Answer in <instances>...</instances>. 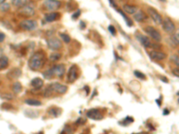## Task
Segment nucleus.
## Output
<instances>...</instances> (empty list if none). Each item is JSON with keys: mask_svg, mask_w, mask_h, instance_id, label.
Returning <instances> with one entry per match:
<instances>
[{"mask_svg": "<svg viewBox=\"0 0 179 134\" xmlns=\"http://www.w3.org/2000/svg\"><path fill=\"white\" fill-rule=\"evenodd\" d=\"M25 103L29 106H41V102L40 100L37 99H26Z\"/></svg>", "mask_w": 179, "mask_h": 134, "instance_id": "obj_24", "label": "nucleus"}, {"mask_svg": "<svg viewBox=\"0 0 179 134\" xmlns=\"http://www.w3.org/2000/svg\"><path fill=\"white\" fill-rule=\"evenodd\" d=\"M87 116L92 119V120H95V121H100V120H102L103 119V115L100 112V110L98 109H95V108H92V109H90L88 112H87Z\"/></svg>", "mask_w": 179, "mask_h": 134, "instance_id": "obj_11", "label": "nucleus"}, {"mask_svg": "<svg viewBox=\"0 0 179 134\" xmlns=\"http://www.w3.org/2000/svg\"><path fill=\"white\" fill-rule=\"evenodd\" d=\"M170 60H171V62H173V63L176 65V67H178V65H179V58H178V55H173L171 56Z\"/></svg>", "mask_w": 179, "mask_h": 134, "instance_id": "obj_31", "label": "nucleus"}, {"mask_svg": "<svg viewBox=\"0 0 179 134\" xmlns=\"http://www.w3.org/2000/svg\"><path fill=\"white\" fill-rule=\"evenodd\" d=\"M148 13H149L150 16L151 17V19L153 20V22H154L156 24H158V25L161 24L163 19H162L161 15H160L154 8L149 7V8H148Z\"/></svg>", "mask_w": 179, "mask_h": 134, "instance_id": "obj_10", "label": "nucleus"}, {"mask_svg": "<svg viewBox=\"0 0 179 134\" xmlns=\"http://www.w3.org/2000/svg\"><path fill=\"white\" fill-rule=\"evenodd\" d=\"M169 114V111H168L167 109H165V110H164V113H163V114H164V115H167V114Z\"/></svg>", "mask_w": 179, "mask_h": 134, "instance_id": "obj_43", "label": "nucleus"}, {"mask_svg": "<svg viewBox=\"0 0 179 134\" xmlns=\"http://www.w3.org/2000/svg\"><path fill=\"white\" fill-rule=\"evenodd\" d=\"M65 131H67V132H69V133H71V132H72V131H73V130H71V129H70V128H69V127H68V128H67V127H66V128H65V130H63V131H62V133H65Z\"/></svg>", "mask_w": 179, "mask_h": 134, "instance_id": "obj_40", "label": "nucleus"}, {"mask_svg": "<svg viewBox=\"0 0 179 134\" xmlns=\"http://www.w3.org/2000/svg\"><path fill=\"white\" fill-rule=\"evenodd\" d=\"M6 0H0V5H2L3 3H5Z\"/></svg>", "mask_w": 179, "mask_h": 134, "instance_id": "obj_45", "label": "nucleus"}, {"mask_svg": "<svg viewBox=\"0 0 179 134\" xmlns=\"http://www.w3.org/2000/svg\"><path fill=\"white\" fill-rule=\"evenodd\" d=\"M45 64V55L42 52H36L29 60V67L32 70H40Z\"/></svg>", "mask_w": 179, "mask_h": 134, "instance_id": "obj_1", "label": "nucleus"}, {"mask_svg": "<svg viewBox=\"0 0 179 134\" xmlns=\"http://www.w3.org/2000/svg\"><path fill=\"white\" fill-rule=\"evenodd\" d=\"M160 80L163 81L164 82H168V80H167L165 76H161V77H160Z\"/></svg>", "mask_w": 179, "mask_h": 134, "instance_id": "obj_42", "label": "nucleus"}, {"mask_svg": "<svg viewBox=\"0 0 179 134\" xmlns=\"http://www.w3.org/2000/svg\"><path fill=\"white\" fill-rule=\"evenodd\" d=\"M59 36H60L61 39H62L64 42H65V43H69V42L71 41V38H70V36H68V35L65 34V33H60Z\"/></svg>", "mask_w": 179, "mask_h": 134, "instance_id": "obj_30", "label": "nucleus"}, {"mask_svg": "<svg viewBox=\"0 0 179 134\" xmlns=\"http://www.w3.org/2000/svg\"><path fill=\"white\" fill-rule=\"evenodd\" d=\"M24 114L29 118H37L39 116V112L35 110H25Z\"/></svg>", "mask_w": 179, "mask_h": 134, "instance_id": "obj_23", "label": "nucleus"}, {"mask_svg": "<svg viewBox=\"0 0 179 134\" xmlns=\"http://www.w3.org/2000/svg\"><path fill=\"white\" fill-rule=\"evenodd\" d=\"M134 122V118L133 117H126V118H125V120H124V123L122 122L121 124H124V125H127V124H129V123H131V122Z\"/></svg>", "mask_w": 179, "mask_h": 134, "instance_id": "obj_33", "label": "nucleus"}, {"mask_svg": "<svg viewBox=\"0 0 179 134\" xmlns=\"http://www.w3.org/2000/svg\"><path fill=\"white\" fill-rule=\"evenodd\" d=\"M78 77V73H77V67L76 65H72L70 67V69L68 71V74H67V81L70 83L74 82L77 80Z\"/></svg>", "mask_w": 179, "mask_h": 134, "instance_id": "obj_12", "label": "nucleus"}, {"mask_svg": "<svg viewBox=\"0 0 179 134\" xmlns=\"http://www.w3.org/2000/svg\"><path fill=\"white\" fill-rule=\"evenodd\" d=\"M20 27L24 31H34L38 27V23L35 20H23L20 23Z\"/></svg>", "mask_w": 179, "mask_h": 134, "instance_id": "obj_3", "label": "nucleus"}, {"mask_svg": "<svg viewBox=\"0 0 179 134\" xmlns=\"http://www.w3.org/2000/svg\"><path fill=\"white\" fill-rule=\"evenodd\" d=\"M81 15V10H77V12H76V14H74L73 15V18L74 19H76V18H78L79 17V15Z\"/></svg>", "mask_w": 179, "mask_h": 134, "instance_id": "obj_39", "label": "nucleus"}, {"mask_svg": "<svg viewBox=\"0 0 179 134\" xmlns=\"http://www.w3.org/2000/svg\"><path fill=\"white\" fill-rule=\"evenodd\" d=\"M156 102H157L158 106H160V102H159V100H156Z\"/></svg>", "mask_w": 179, "mask_h": 134, "instance_id": "obj_46", "label": "nucleus"}, {"mask_svg": "<svg viewBox=\"0 0 179 134\" xmlns=\"http://www.w3.org/2000/svg\"><path fill=\"white\" fill-rule=\"evenodd\" d=\"M22 90H23V86H22V84H21L19 82L14 83V85H13V91H14L15 94L20 93V92L22 91Z\"/></svg>", "mask_w": 179, "mask_h": 134, "instance_id": "obj_25", "label": "nucleus"}, {"mask_svg": "<svg viewBox=\"0 0 179 134\" xmlns=\"http://www.w3.org/2000/svg\"><path fill=\"white\" fill-rule=\"evenodd\" d=\"M19 14L23 16H25V17H32L35 15V9L32 6H29L28 4L23 7H20L19 9Z\"/></svg>", "mask_w": 179, "mask_h": 134, "instance_id": "obj_7", "label": "nucleus"}, {"mask_svg": "<svg viewBox=\"0 0 179 134\" xmlns=\"http://www.w3.org/2000/svg\"><path fill=\"white\" fill-rule=\"evenodd\" d=\"M4 39H5V35L3 33L0 32V42H2Z\"/></svg>", "mask_w": 179, "mask_h": 134, "instance_id": "obj_41", "label": "nucleus"}, {"mask_svg": "<svg viewBox=\"0 0 179 134\" xmlns=\"http://www.w3.org/2000/svg\"><path fill=\"white\" fill-rule=\"evenodd\" d=\"M44 7L49 11H56L61 7V2L58 0H46L44 2Z\"/></svg>", "mask_w": 179, "mask_h": 134, "instance_id": "obj_8", "label": "nucleus"}, {"mask_svg": "<svg viewBox=\"0 0 179 134\" xmlns=\"http://www.w3.org/2000/svg\"><path fill=\"white\" fill-rule=\"evenodd\" d=\"M109 32H110L113 36H116L117 31H116V28H115L113 25H109Z\"/></svg>", "mask_w": 179, "mask_h": 134, "instance_id": "obj_34", "label": "nucleus"}, {"mask_svg": "<svg viewBox=\"0 0 179 134\" xmlns=\"http://www.w3.org/2000/svg\"><path fill=\"white\" fill-rule=\"evenodd\" d=\"M9 64V60L7 56H1L0 57V70H3L7 68Z\"/></svg>", "mask_w": 179, "mask_h": 134, "instance_id": "obj_22", "label": "nucleus"}, {"mask_svg": "<svg viewBox=\"0 0 179 134\" xmlns=\"http://www.w3.org/2000/svg\"><path fill=\"white\" fill-rule=\"evenodd\" d=\"M30 0H12V4L15 7H23L24 6H26L27 4H29Z\"/></svg>", "mask_w": 179, "mask_h": 134, "instance_id": "obj_20", "label": "nucleus"}, {"mask_svg": "<svg viewBox=\"0 0 179 134\" xmlns=\"http://www.w3.org/2000/svg\"><path fill=\"white\" fill-rule=\"evenodd\" d=\"M58 18H59V14L56 13V12H52V13L47 14L45 15V21L47 23H52V22L57 20Z\"/></svg>", "mask_w": 179, "mask_h": 134, "instance_id": "obj_17", "label": "nucleus"}, {"mask_svg": "<svg viewBox=\"0 0 179 134\" xmlns=\"http://www.w3.org/2000/svg\"><path fill=\"white\" fill-rule=\"evenodd\" d=\"M134 76L138 79H141V80H146V76L145 74H143L142 73L139 72V71H135L134 72Z\"/></svg>", "mask_w": 179, "mask_h": 134, "instance_id": "obj_32", "label": "nucleus"}, {"mask_svg": "<svg viewBox=\"0 0 179 134\" xmlns=\"http://www.w3.org/2000/svg\"><path fill=\"white\" fill-rule=\"evenodd\" d=\"M138 11V7L135 6H130V5H125L123 7V12L126 13L128 15H134L135 12Z\"/></svg>", "mask_w": 179, "mask_h": 134, "instance_id": "obj_16", "label": "nucleus"}, {"mask_svg": "<svg viewBox=\"0 0 179 134\" xmlns=\"http://www.w3.org/2000/svg\"><path fill=\"white\" fill-rule=\"evenodd\" d=\"M47 44L49 49L53 50V51H57L59 49L62 48V42L59 39L56 38V37H52L49 38L47 40Z\"/></svg>", "mask_w": 179, "mask_h": 134, "instance_id": "obj_2", "label": "nucleus"}, {"mask_svg": "<svg viewBox=\"0 0 179 134\" xmlns=\"http://www.w3.org/2000/svg\"><path fill=\"white\" fill-rule=\"evenodd\" d=\"M136 38L144 47H150L151 42H150V39L147 38V36H144L142 34H136Z\"/></svg>", "mask_w": 179, "mask_h": 134, "instance_id": "obj_13", "label": "nucleus"}, {"mask_svg": "<svg viewBox=\"0 0 179 134\" xmlns=\"http://www.w3.org/2000/svg\"><path fill=\"white\" fill-rule=\"evenodd\" d=\"M118 13H119V14L124 17V19H125V23H126V24H127L129 27H131V26L133 25V22H132V21H131V20H130V19H129V18L125 15V13H124L123 11H121L120 9H118Z\"/></svg>", "mask_w": 179, "mask_h": 134, "instance_id": "obj_27", "label": "nucleus"}, {"mask_svg": "<svg viewBox=\"0 0 179 134\" xmlns=\"http://www.w3.org/2000/svg\"><path fill=\"white\" fill-rule=\"evenodd\" d=\"M9 9V5L8 4H4L3 3V5L0 7V10L1 11H4V12H6L7 10H8Z\"/></svg>", "mask_w": 179, "mask_h": 134, "instance_id": "obj_35", "label": "nucleus"}, {"mask_svg": "<svg viewBox=\"0 0 179 134\" xmlns=\"http://www.w3.org/2000/svg\"><path fill=\"white\" fill-rule=\"evenodd\" d=\"M173 74H174L175 76H176V77L179 76V70H178V67H176V68H175V69L173 70Z\"/></svg>", "mask_w": 179, "mask_h": 134, "instance_id": "obj_37", "label": "nucleus"}, {"mask_svg": "<svg viewBox=\"0 0 179 134\" xmlns=\"http://www.w3.org/2000/svg\"><path fill=\"white\" fill-rule=\"evenodd\" d=\"M150 56L151 59L157 60V61L164 60V59L167 57L166 54H164V53H162V52H159V51H156V50H155V51H151V52L150 53Z\"/></svg>", "mask_w": 179, "mask_h": 134, "instance_id": "obj_14", "label": "nucleus"}, {"mask_svg": "<svg viewBox=\"0 0 179 134\" xmlns=\"http://www.w3.org/2000/svg\"><path fill=\"white\" fill-rule=\"evenodd\" d=\"M144 31L152 39H154L156 42H159V41H161V35H160V33L156 30V29H154L153 27H151V26H147L146 28H144Z\"/></svg>", "mask_w": 179, "mask_h": 134, "instance_id": "obj_4", "label": "nucleus"}, {"mask_svg": "<svg viewBox=\"0 0 179 134\" xmlns=\"http://www.w3.org/2000/svg\"><path fill=\"white\" fill-rule=\"evenodd\" d=\"M60 58H61V54H59V53H53L49 55V60L52 62L58 61Z\"/></svg>", "mask_w": 179, "mask_h": 134, "instance_id": "obj_28", "label": "nucleus"}, {"mask_svg": "<svg viewBox=\"0 0 179 134\" xmlns=\"http://www.w3.org/2000/svg\"><path fill=\"white\" fill-rule=\"evenodd\" d=\"M2 98L5 99H8V100L13 99V96L11 94H4V95H2Z\"/></svg>", "mask_w": 179, "mask_h": 134, "instance_id": "obj_36", "label": "nucleus"}, {"mask_svg": "<svg viewBox=\"0 0 179 134\" xmlns=\"http://www.w3.org/2000/svg\"><path fill=\"white\" fill-rule=\"evenodd\" d=\"M48 114L53 117H58L62 114V109L58 107H52L48 110Z\"/></svg>", "mask_w": 179, "mask_h": 134, "instance_id": "obj_21", "label": "nucleus"}, {"mask_svg": "<svg viewBox=\"0 0 179 134\" xmlns=\"http://www.w3.org/2000/svg\"><path fill=\"white\" fill-rule=\"evenodd\" d=\"M21 75H22V70L20 68H14L7 74L9 79H17Z\"/></svg>", "mask_w": 179, "mask_h": 134, "instance_id": "obj_15", "label": "nucleus"}, {"mask_svg": "<svg viewBox=\"0 0 179 134\" xmlns=\"http://www.w3.org/2000/svg\"><path fill=\"white\" fill-rule=\"evenodd\" d=\"M171 42L173 43V45L175 47H177L178 44H179V34L178 33H174L172 36H171V39H170Z\"/></svg>", "mask_w": 179, "mask_h": 134, "instance_id": "obj_26", "label": "nucleus"}, {"mask_svg": "<svg viewBox=\"0 0 179 134\" xmlns=\"http://www.w3.org/2000/svg\"><path fill=\"white\" fill-rule=\"evenodd\" d=\"M43 83H44V82H43V80L40 79V78H34V79L31 82L32 86L34 89H36V90H39V89L42 88Z\"/></svg>", "mask_w": 179, "mask_h": 134, "instance_id": "obj_18", "label": "nucleus"}, {"mask_svg": "<svg viewBox=\"0 0 179 134\" xmlns=\"http://www.w3.org/2000/svg\"><path fill=\"white\" fill-rule=\"evenodd\" d=\"M43 77H44L46 80H50V79H52V78L54 77V75H53V73H52L51 69H48V70L45 71V72L43 73Z\"/></svg>", "mask_w": 179, "mask_h": 134, "instance_id": "obj_29", "label": "nucleus"}, {"mask_svg": "<svg viewBox=\"0 0 179 134\" xmlns=\"http://www.w3.org/2000/svg\"><path fill=\"white\" fill-rule=\"evenodd\" d=\"M85 122H86V120L84 118H79V120L77 121L78 124H82V123H85Z\"/></svg>", "mask_w": 179, "mask_h": 134, "instance_id": "obj_38", "label": "nucleus"}, {"mask_svg": "<svg viewBox=\"0 0 179 134\" xmlns=\"http://www.w3.org/2000/svg\"><path fill=\"white\" fill-rule=\"evenodd\" d=\"M52 73H53V75L54 77L55 76H57V77H62L65 73V66L64 64H56L54 65L52 68H50Z\"/></svg>", "mask_w": 179, "mask_h": 134, "instance_id": "obj_9", "label": "nucleus"}, {"mask_svg": "<svg viewBox=\"0 0 179 134\" xmlns=\"http://www.w3.org/2000/svg\"><path fill=\"white\" fill-rule=\"evenodd\" d=\"M162 27H163V30L167 32V33H173L175 31V23L169 19V18H166L164 20H162Z\"/></svg>", "mask_w": 179, "mask_h": 134, "instance_id": "obj_5", "label": "nucleus"}, {"mask_svg": "<svg viewBox=\"0 0 179 134\" xmlns=\"http://www.w3.org/2000/svg\"><path fill=\"white\" fill-rule=\"evenodd\" d=\"M134 15V20L137 21V22H142L147 18V15L142 11H137Z\"/></svg>", "mask_w": 179, "mask_h": 134, "instance_id": "obj_19", "label": "nucleus"}, {"mask_svg": "<svg viewBox=\"0 0 179 134\" xmlns=\"http://www.w3.org/2000/svg\"><path fill=\"white\" fill-rule=\"evenodd\" d=\"M50 89L52 90L53 92L55 93H57V94H60V95H63V94H65L66 91L68 90V88L65 86V85H63L59 82H54V83H51L49 85Z\"/></svg>", "mask_w": 179, "mask_h": 134, "instance_id": "obj_6", "label": "nucleus"}, {"mask_svg": "<svg viewBox=\"0 0 179 134\" xmlns=\"http://www.w3.org/2000/svg\"><path fill=\"white\" fill-rule=\"evenodd\" d=\"M84 89H85V90H86V92H87V95H88V94H89V87L85 86V87H84Z\"/></svg>", "mask_w": 179, "mask_h": 134, "instance_id": "obj_44", "label": "nucleus"}]
</instances>
